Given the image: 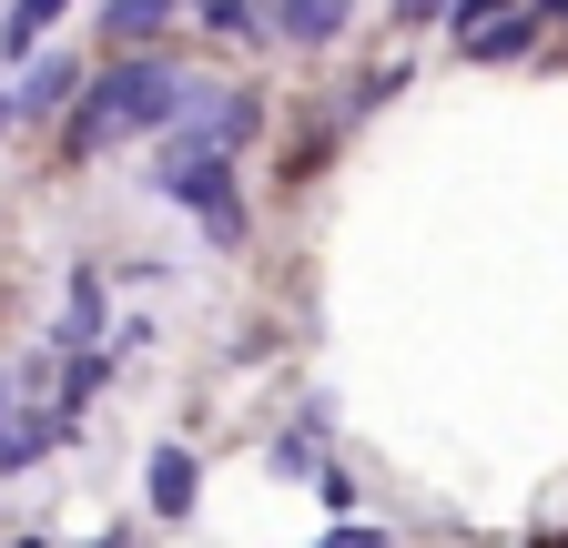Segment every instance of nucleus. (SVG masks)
Returning <instances> with one entry per match:
<instances>
[{"label":"nucleus","mask_w":568,"mask_h":548,"mask_svg":"<svg viewBox=\"0 0 568 548\" xmlns=\"http://www.w3.org/2000/svg\"><path fill=\"white\" fill-rule=\"evenodd\" d=\"M183 92H193V72H173V61H153V51H132L122 72H92L82 102L61 112V153H71V163H92V153L132 143V132H173Z\"/></svg>","instance_id":"nucleus-1"},{"label":"nucleus","mask_w":568,"mask_h":548,"mask_svg":"<svg viewBox=\"0 0 568 548\" xmlns=\"http://www.w3.org/2000/svg\"><path fill=\"white\" fill-rule=\"evenodd\" d=\"M153 183L163 203H193V214L213 224V244H244V183H234V153H203V143H173L163 132V153H153Z\"/></svg>","instance_id":"nucleus-2"},{"label":"nucleus","mask_w":568,"mask_h":548,"mask_svg":"<svg viewBox=\"0 0 568 548\" xmlns=\"http://www.w3.org/2000/svg\"><path fill=\"white\" fill-rule=\"evenodd\" d=\"M355 21V0H274L264 11V31H284V41H335Z\"/></svg>","instance_id":"nucleus-3"},{"label":"nucleus","mask_w":568,"mask_h":548,"mask_svg":"<svg viewBox=\"0 0 568 548\" xmlns=\"http://www.w3.org/2000/svg\"><path fill=\"white\" fill-rule=\"evenodd\" d=\"M142 498H153L163 518H193V447H153V467H142Z\"/></svg>","instance_id":"nucleus-4"},{"label":"nucleus","mask_w":568,"mask_h":548,"mask_svg":"<svg viewBox=\"0 0 568 548\" xmlns=\"http://www.w3.org/2000/svg\"><path fill=\"white\" fill-rule=\"evenodd\" d=\"M173 11H183V0H102V41H112V51H142Z\"/></svg>","instance_id":"nucleus-5"},{"label":"nucleus","mask_w":568,"mask_h":548,"mask_svg":"<svg viewBox=\"0 0 568 548\" xmlns=\"http://www.w3.org/2000/svg\"><path fill=\"white\" fill-rule=\"evenodd\" d=\"M82 82H92L82 61H41V72L11 92V112H71V102H82Z\"/></svg>","instance_id":"nucleus-6"},{"label":"nucleus","mask_w":568,"mask_h":548,"mask_svg":"<svg viewBox=\"0 0 568 548\" xmlns=\"http://www.w3.org/2000/svg\"><path fill=\"white\" fill-rule=\"evenodd\" d=\"M61 346H92V335H102V285H92V274H71V305H61Z\"/></svg>","instance_id":"nucleus-7"},{"label":"nucleus","mask_w":568,"mask_h":548,"mask_svg":"<svg viewBox=\"0 0 568 548\" xmlns=\"http://www.w3.org/2000/svg\"><path fill=\"white\" fill-rule=\"evenodd\" d=\"M61 11H71V0H11V21H0V51L21 61V51H31V41H41V31H51Z\"/></svg>","instance_id":"nucleus-8"},{"label":"nucleus","mask_w":568,"mask_h":548,"mask_svg":"<svg viewBox=\"0 0 568 548\" xmlns=\"http://www.w3.org/2000/svg\"><path fill=\"white\" fill-rule=\"evenodd\" d=\"M203 31H224V41L264 31V0H203Z\"/></svg>","instance_id":"nucleus-9"},{"label":"nucleus","mask_w":568,"mask_h":548,"mask_svg":"<svg viewBox=\"0 0 568 548\" xmlns=\"http://www.w3.org/2000/svg\"><path fill=\"white\" fill-rule=\"evenodd\" d=\"M508 11H528V0H447V21H457V41H477L487 21H508Z\"/></svg>","instance_id":"nucleus-10"},{"label":"nucleus","mask_w":568,"mask_h":548,"mask_svg":"<svg viewBox=\"0 0 568 548\" xmlns=\"http://www.w3.org/2000/svg\"><path fill=\"white\" fill-rule=\"evenodd\" d=\"M92 396H102V356H71V376H61V406H71V417H82Z\"/></svg>","instance_id":"nucleus-11"},{"label":"nucleus","mask_w":568,"mask_h":548,"mask_svg":"<svg viewBox=\"0 0 568 548\" xmlns=\"http://www.w3.org/2000/svg\"><path fill=\"white\" fill-rule=\"evenodd\" d=\"M51 447V427H11V417H0V467H31Z\"/></svg>","instance_id":"nucleus-12"},{"label":"nucleus","mask_w":568,"mask_h":548,"mask_svg":"<svg viewBox=\"0 0 568 548\" xmlns=\"http://www.w3.org/2000/svg\"><path fill=\"white\" fill-rule=\"evenodd\" d=\"M305 488H315L325 508H355V477H345V467H315V477H305Z\"/></svg>","instance_id":"nucleus-13"},{"label":"nucleus","mask_w":568,"mask_h":548,"mask_svg":"<svg viewBox=\"0 0 568 548\" xmlns=\"http://www.w3.org/2000/svg\"><path fill=\"white\" fill-rule=\"evenodd\" d=\"M315 548H386V528H335V538H315Z\"/></svg>","instance_id":"nucleus-14"},{"label":"nucleus","mask_w":568,"mask_h":548,"mask_svg":"<svg viewBox=\"0 0 568 548\" xmlns=\"http://www.w3.org/2000/svg\"><path fill=\"white\" fill-rule=\"evenodd\" d=\"M447 11V0H396V21H437Z\"/></svg>","instance_id":"nucleus-15"},{"label":"nucleus","mask_w":568,"mask_h":548,"mask_svg":"<svg viewBox=\"0 0 568 548\" xmlns=\"http://www.w3.org/2000/svg\"><path fill=\"white\" fill-rule=\"evenodd\" d=\"M0 122H11V92H0Z\"/></svg>","instance_id":"nucleus-16"},{"label":"nucleus","mask_w":568,"mask_h":548,"mask_svg":"<svg viewBox=\"0 0 568 548\" xmlns=\"http://www.w3.org/2000/svg\"><path fill=\"white\" fill-rule=\"evenodd\" d=\"M11 548H41V538H11Z\"/></svg>","instance_id":"nucleus-17"},{"label":"nucleus","mask_w":568,"mask_h":548,"mask_svg":"<svg viewBox=\"0 0 568 548\" xmlns=\"http://www.w3.org/2000/svg\"><path fill=\"white\" fill-rule=\"evenodd\" d=\"M92 548H122V538H92Z\"/></svg>","instance_id":"nucleus-18"},{"label":"nucleus","mask_w":568,"mask_h":548,"mask_svg":"<svg viewBox=\"0 0 568 548\" xmlns=\"http://www.w3.org/2000/svg\"><path fill=\"white\" fill-rule=\"evenodd\" d=\"M193 11H203V0H193Z\"/></svg>","instance_id":"nucleus-19"}]
</instances>
